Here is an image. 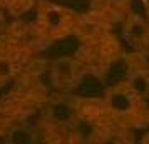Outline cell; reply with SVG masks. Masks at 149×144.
I'll list each match as a JSON object with an SVG mask.
<instances>
[{
	"mask_svg": "<svg viewBox=\"0 0 149 144\" xmlns=\"http://www.w3.org/2000/svg\"><path fill=\"white\" fill-rule=\"evenodd\" d=\"M37 25L45 39H62L77 25V15L61 3L42 0L37 3Z\"/></svg>",
	"mask_w": 149,
	"mask_h": 144,
	"instance_id": "6da1fadb",
	"label": "cell"
},
{
	"mask_svg": "<svg viewBox=\"0 0 149 144\" xmlns=\"http://www.w3.org/2000/svg\"><path fill=\"white\" fill-rule=\"evenodd\" d=\"M122 32L131 45L149 49V19L144 14L129 12L122 20Z\"/></svg>",
	"mask_w": 149,
	"mask_h": 144,
	"instance_id": "7a4b0ae2",
	"label": "cell"
},
{
	"mask_svg": "<svg viewBox=\"0 0 149 144\" xmlns=\"http://www.w3.org/2000/svg\"><path fill=\"white\" fill-rule=\"evenodd\" d=\"M75 72H77V67H75V64L70 59H62V61H59L54 65V77L59 82L70 81L75 76Z\"/></svg>",
	"mask_w": 149,
	"mask_h": 144,
	"instance_id": "3957f363",
	"label": "cell"
},
{
	"mask_svg": "<svg viewBox=\"0 0 149 144\" xmlns=\"http://www.w3.org/2000/svg\"><path fill=\"white\" fill-rule=\"evenodd\" d=\"M8 141H10V144H32L34 143V134L25 127H20V129H15L10 134Z\"/></svg>",
	"mask_w": 149,
	"mask_h": 144,
	"instance_id": "277c9868",
	"label": "cell"
},
{
	"mask_svg": "<svg viewBox=\"0 0 149 144\" xmlns=\"http://www.w3.org/2000/svg\"><path fill=\"white\" fill-rule=\"evenodd\" d=\"M139 3L142 5V10H144V15L149 19V0H139Z\"/></svg>",
	"mask_w": 149,
	"mask_h": 144,
	"instance_id": "5b68a950",
	"label": "cell"
},
{
	"mask_svg": "<svg viewBox=\"0 0 149 144\" xmlns=\"http://www.w3.org/2000/svg\"><path fill=\"white\" fill-rule=\"evenodd\" d=\"M2 22H3V17H2V14H0V25H2Z\"/></svg>",
	"mask_w": 149,
	"mask_h": 144,
	"instance_id": "8992f818",
	"label": "cell"
}]
</instances>
